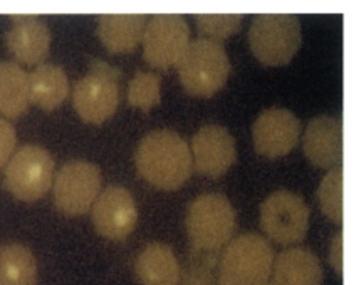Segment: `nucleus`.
I'll return each mask as SVG.
<instances>
[{"instance_id":"nucleus-1","label":"nucleus","mask_w":361,"mask_h":285,"mask_svg":"<svg viewBox=\"0 0 361 285\" xmlns=\"http://www.w3.org/2000/svg\"><path fill=\"white\" fill-rule=\"evenodd\" d=\"M140 175L165 191L178 190L192 177V151L182 136L170 129H157L140 141L135 155Z\"/></svg>"},{"instance_id":"nucleus-2","label":"nucleus","mask_w":361,"mask_h":285,"mask_svg":"<svg viewBox=\"0 0 361 285\" xmlns=\"http://www.w3.org/2000/svg\"><path fill=\"white\" fill-rule=\"evenodd\" d=\"M274 252L257 234H242L228 242L219 264V285H271Z\"/></svg>"},{"instance_id":"nucleus-3","label":"nucleus","mask_w":361,"mask_h":285,"mask_svg":"<svg viewBox=\"0 0 361 285\" xmlns=\"http://www.w3.org/2000/svg\"><path fill=\"white\" fill-rule=\"evenodd\" d=\"M177 69L187 93L210 98L222 89L232 68L222 44L212 39H197L188 44Z\"/></svg>"},{"instance_id":"nucleus-4","label":"nucleus","mask_w":361,"mask_h":285,"mask_svg":"<svg viewBox=\"0 0 361 285\" xmlns=\"http://www.w3.org/2000/svg\"><path fill=\"white\" fill-rule=\"evenodd\" d=\"M235 227V210L220 193L197 196L188 207L187 234L195 250L217 252L231 242Z\"/></svg>"},{"instance_id":"nucleus-5","label":"nucleus","mask_w":361,"mask_h":285,"mask_svg":"<svg viewBox=\"0 0 361 285\" xmlns=\"http://www.w3.org/2000/svg\"><path fill=\"white\" fill-rule=\"evenodd\" d=\"M301 22L290 14H262L249 29L250 51L259 63L284 65L301 47Z\"/></svg>"},{"instance_id":"nucleus-6","label":"nucleus","mask_w":361,"mask_h":285,"mask_svg":"<svg viewBox=\"0 0 361 285\" xmlns=\"http://www.w3.org/2000/svg\"><path fill=\"white\" fill-rule=\"evenodd\" d=\"M121 71L103 59L91 61V71L74 86L73 103L79 116L91 125H101L116 113L120 103L118 79Z\"/></svg>"},{"instance_id":"nucleus-7","label":"nucleus","mask_w":361,"mask_h":285,"mask_svg":"<svg viewBox=\"0 0 361 285\" xmlns=\"http://www.w3.org/2000/svg\"><path fill=\"white\" fill-rule=\"evenodd\" d=\"M311 212L306 201L288 190L274 191L261 205L259 220L272 242L296 245L306 239Z\"/></svg>"},{"instance_id":"nucleus-8","label":"nucleus","mask_w":361,"mask_h":285,"mask_svg":"<svg viewBox=\"0 0 361 285\" xmlns=\"http://www.w3.org/2000/svg\"><path fill=\"white\" fill-rule=\"evenodd\" d=\"M54 160L46 148L25 144L14 153L6 166L7 190L22 201L42 198L52 185Z\"/></svg>"},{"instance_id":"nucleus-9","label":"nucleus","mask_w":361,"mask_h":285,"mask_svg":"<svg viewBox=\"0 0 361 285\" xmlns=\"http://www.w3.org/2000/svg\"><path fill=\"white\" fill-rule=\"evenodd\" d=\"M101 193V171L90 161L74 160L59 170L54 179V203L61 213H86Z\"/></svg>"},{"instance_id":"nucleus-10","label":"nucleus","mask_w":361,"mask_h":285,"mask_svg":"<svg viewBox=\"0 0 361 285\" xmlns=\"http://www.w3.org/2000/svg\"><path fill=\"white\" fill-rule=\"evenodd\" d=\"M143 56L157 69L178 64L190 44V29L182 15L163 14L148 20L143 32Z\"/></svg>"},{"instance_id":"nucleus-11","label":"nucleus","mask_w":361,"mask_h":285,"mask_svg":"<svg viewBox=\"0 0 361 285\" xmlns=\"http://www.w3.org/2000/svg\"><path fill=\"white\" fill-rule=\"evenodd\" d=\"M138 207L125 186L111 185L101 191L92 207V225L108 240H123L135 230Z\"/></svg>"},{"instance_id":"nucleus-12","label":"nucleus","mask_w":361,"mask_h":285,"mask_svg":"<svg viewBox=\"0 0 361 285\" xmlns=\"http://www.w3.org/2000/svg\"><path fill=\"white\" fill-rule=\"evenodd\" d=\"M301 121L289 109L271 108L259 114L252 126L255 151L267 158L286 156L296 146Z\"/></svg>"},{"instance_id":"nucleus-13","label":"nucleus","mask_w":361,"mask_h":285,"mask_svg":"<svg viewBox=\"0 0 361 285\" xmlns=\"http://www.w3.org/2000/svg\"><path fill=\"white\" fill-rule=\"evenodd\" d=\"M190 151L195 170L209 178L226 175L237 158L234 136L219 125L202 126L193 136Z\"/></svg>"},{"instance_id":"nucleus-14","label":"nucleus","mask_w":361,"mask_h":285,"mask_svg":"<svg viewBox=\"0 0 361 285\" xmlns=\"http://www.w3.org/2000/svg\"><path fill=\"white\" fill-rule=\"evenodd\" d=\"M305 153L314 166L329 170L343 160V122L333 116L312 118L305 131Z\"/></svg>"},{"instance_id":"nucleus-15","label":"nucleus","mask_w":361,"mask_h":285,"mask_svg":"<svg viewBox=\"0 0 361 285\" xmlns=\"http://www.w3.org/2000/svg\"><path fill=\"white\" fill-rule=\"evenodd\" d=\"M12 22L14 24L6 34L8 51L22 63H41L51 46V32L46 22L32 15H16Z\"/></svg>"},{"instance_id":"nucleus-16","label":"nucleus","mask_w":361,"mask_h":285,"mask_svg":"<svg viewBox=\"0 0 361 285\" xmlns=\"http://www.w3.org/2000/svg\"><path fill=\"white\" fill-rule=\"evenodd\" d=\"M319 258L306 248H288L274 258L271 285H323Z\"/></svg>"},{"instance_id":"nucleus-17","label":"nucleus","mask_w":361,"mask_h":285,"mask_svg":"<svg viewBox=\"0 0 361 285\" xmlns=\"http://www.w3.org/2000/svg\"><path fill=\"white\" fill-rule=\"evenodd\" d=\"M135 274L142 285H180L182 270L178 258L166 243H148L138 253Z\"/></svg>"},{"instance_id":"nucleus-18","label":"nucleus","mask_w":361,"mask_h":285,"mask_svg":"<svg viewBox=\"0 0 361 285\" xmlns=\"http://www.w3.org/2000/svg\"><path fill=\"white\" fill-rule=\"evenodd\" d=\"M145 27L147 17L142 14H108L99 17L98 36L108 51L121 54L138 46Z\"/></svg>"},{"instance_id":"nucleus-19","label":"nucleus","mask_w":361,"mask_h":285,"mask_svg":"<svg viewBox=\"0 0 361 285\" xmlns=\"http://www.w3.org/2000/svg\"><path fill=\"white\" fill-rule=\"evenodd\" d=\"M30 101L44 111H54L69 96V79L63 68L41 64L29 74Z\"/></svg>"},{"instance_id":"nucleus-20","label":"nucleus","mask_w":361,"mask_h":285,"mask_svg":"<svg viewBox=\"0 0 361 285\" xmlns=\"http://www.w3.org/2000/svg\"><path fill=\"white\" fill-rule=\"evenodd\" d=\"M30 103L29 76L19 64L0 63V113L19 118L27 111Z\"/></svg>"},{"instance_id":"nucleus-21","label":"nucleus","mask_w":361,"mask_h":285,"mask_svg":"<svg viewBox=\"0 0 361 285\" xmlns=\"http://www.w3.org/2000/svg\"><path fill=\"white\" fill-rule=\"evenodd\" d=\"M37 260L29 247L6 243L0 247V285H36Z\"/></svg>"},{"instance_id":"nucleus-22","label":"nucleus","mask_w":361,"mask_h":285,"mask_svg":"<svg viewBox=\"0 0 361 285\" xmlns=\"http://www.w3.org/2000/svg\"><path fill=\"white\" fill-rule=\"evenodd\" d=\"M319 208L329 220L343 222V170L340 166L331 168L318 188Z\"/></svg>"},{"instance_id":"nucleus-23","label":"nucleus","mask_w":361,"mask_h":285,"mask_svg":"<svg viewBox=\"0 0 361 285\" xmlns=\"http://www.w3.org/2000/svg\"><path fill=\"white\" fill-rule=\"evenodd\" d=\"M161 99L160 77L153 72L138 71L128 86V103L131 106L149 111Z\"/></svg>"},{"instance_id":"nucleus-24","label":"nucleus","mask_w":361,"mask_h":285,"mask_svg":"<svg viewBox=\"0 0 361 285\" xmlns=\"http://www.w3.org/2000/svg\"><path fill=\"white\" fill-rule=\"evenodd\" d=\"M197 25L207 39L219 42L231 37L239 30L244 15L242 14H199L195 15Z\"/></svg>"},{"instance_id":"nucleus-25","label":"nucleus","mask_w":361,"mask_h":285,"mask_svg":"<svg viewBox=\"0 0 361 285\" xmlns=\"http://www.w3.org/2000/svg\"><path fill=\"white\" fill-rule=\"evenodd\" d=\"M214 253L215 252H202V250L193 248L182 285H215Z\"/></svg>"},{"instance_id":"nucleus-26","label":"nucleus","mask_w":361,"mask_h":285,"mask_svg":"<svg viewBox=\"0 0 361 285\" xmlns=\"http://www.w3.org/2000/svg\"><path fill=\"white\" fill-rule=\"evenodd\" d=\"M17 143V134L14 126L7 120L0 118V168L8 163L12 158Z\"/></svg>"},{"instance_id":"nucleus-27","label":"nucleus","mask_w":361,"mask_h":285,"mask_svg":"<svg viewBox=\"0 0 361 285\" xmlns=\"http://www.w3.org/2000/svg\"><path fill=\"white\" fill-rule=\"evenodd\" d=\"M329 264L338 275H343V234H338L333 239L329 247Z\"/></svg>"}]
</instances>
